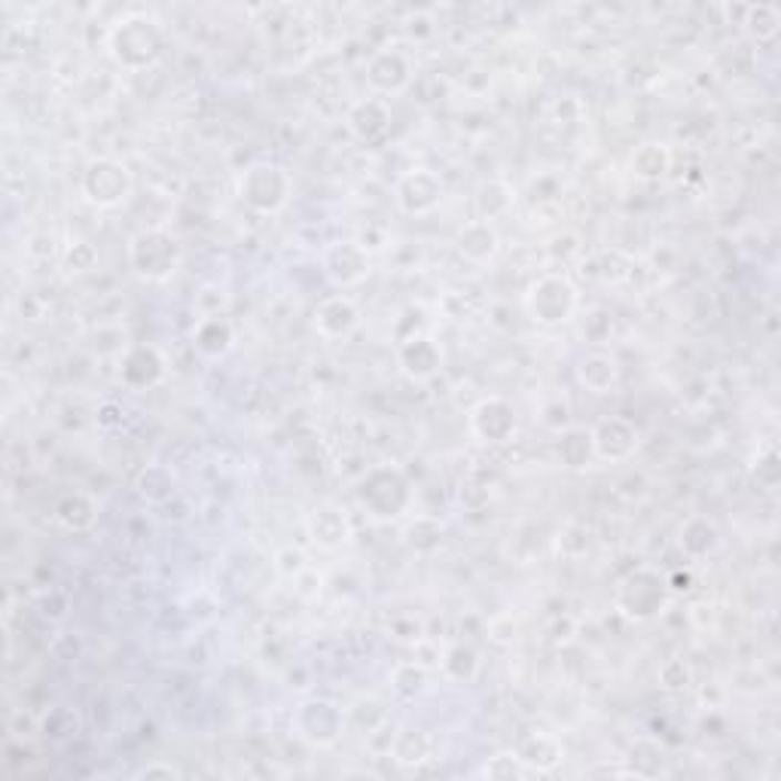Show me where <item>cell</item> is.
<instances>
[{
	"instance_id": "1",
	"label": "cell",
	"mask_w": 781,
	"mask_h": 781,
	"mask_svg": "<svg viewBox=\"0 0 781 781\" xmlns=\"http://www.w3.org/2000/svg\"><path fill=\"white\" fill-rule=\"evenodd\" d=\"M413 483L397 464H376L357 483V504L364 507L369 519L394 523L413 507Z\"/></svg>"
},
{
	"instance_id": "2",
	"label": "cell",
	"mask_w": 781,
	"mask_h": 781,
	"mask_svg": "<svg viewBox=\"0 0 781 781\" xmlns=\"http://www.w3.org/2000/svg\"><path fill=\"white\" fill-rule=\"evenodd\" d=\"M108 49L113 61L125 71H146L162 59V31L150 16L132 12L110 28Z\"/></svg>"
},
{
	"instance_id": "3",
	"label": "cell",
	"mask_w": 781,
	"mask_h": 781,
	"mask_svg": "<svg viewBox=\"0 0 781 781\" xmlns=\"http://www.w3.org/2000/svg\"><path fill=\"white\" fill-rule=\"evenodd\" d=\"M125 260L129 268L141 281L159 284L169 281L183 263V244L174 232L162 230V226H150V230L134 232L125 247Z\"/></svg>"
},
{
	"instance_id": "4",
	"label": "cell",
	"mask_w": 781,
	"mask_h": 781,
	"mask_svg": "<svg viewBox=\"0 0 781 781\" xmlns=\"http://www.w3.org/2000/svg\"><path fill=\"white\" fill-rule=\"evenodd\" d=\"M671 605V589L666 577L653 568H635L626 574L617 592H613V608L620 610L626 620L650 622L662 617Z\"/></svg>"
},
{
	"instance_id": "5",
	"label": "cell",
	"mask_w": 781,
	"mask_h": 781,
	"mask_svg": "<svg viewBox=\"0 0 781 781\" xmlns=\"http://www.w3.org/2000/svg\"><path fill=\"white\" fill-rule=\"evenodd\" d=\"M293 195L291 171L278 162H251L239 178V199L251 207L254 214H278L287 207Z\"/></svg>"
},
{
	"instance_id": "6",
	"label": "cell",
	"mask_w": 781,
	"mask_h": 781,
	"mask_svg": "<svg viewBox=\"0 0 781 781\" xmlns=\"http://www.w3.org/2000/svg\"><path fill=\"white\" fill-rule=\"evenodd\" d=\"M580 305V291L568 275H540L525 291V312L537 327H561L568 324Z\"/></svg>"
},
{
	"instance_id": "7",
	"label": "cell",
	"mask_w": 781,
	"mask_h": 781,
	"mask_svg": "<svg viewBox=\"0 0 781 781\" xmlns=\"http://www.w3.org/2000/svg\"><path fill=\"white\" fill-rule=\"evenodd\" d=\"M134 190L132 171L125 169V162L113 156H95L83 169L80 178V193L85 202L95 207H116L122 205Z\"/></svg>"
},
{
	"instance_id": "8",
	"label": "cell",
	"mask_w": 781,
	"mask_h": 781,
	"mask_svg": "<svg viewBox=\"0 0 781 781\" xmlns=\"http://www.w3.org/2000/svg\"><path fill=\"white\" fill-rule=\"evenodd\" d=\"M345 723H348L345 711L333 699H324V696L303 699L293 711V730L312 748H329V744L339 742Z\"/></svg>"
},
{
	"instance_id": "9",
	"label": "cell",
	"mask_w": 781,
	"mask_h": 781,
	"mask_svg": "<svg viewBox=\"0 0 781 781\" xmlns=\"http://www.w3.org/2000/svg\"><path fill=\"white\" fill-rule=\"evenodd\" d=\"M467 425H470V434L479 443L504 446L519 434V415H516V406L510 400H504V397H483L470 409Z\"/></svg>"
},
{
	"instance_id": "10",
	"label": "cell",
	"mask_w": 781,
	"mask_h": 781,
	"mask_svg": "<svg viewBox=\"0 0 781 781\" xmlns=\"http://www.w3.org/2000/svg\"><path fill=\"white\" fill-rule=\"evenodd\" d=\"M369 251L357 239H345V242H329L321 251V268L333 287H357L361 281L369 275Z\"/></svg>"
},
{
	"instance_id": "11",
	"label": "cell",
	"mask_w": 781,
	"mask_h": 781,
	"mask_svg": "<svg viewBox=\"0 0 781 781\" xmlns=\"http://www.w3.org/2000/svg\"><path fill=\"white\" fill-rule=\"evenodd\" d=\"M443 199V181L437 171L413 169L403 171L394 183V202L406 217H425Z\"/></svg>"
},
{
	"instance_id": "12",
	"label": "cell",
	"mask_w": 781,
	"mask_h": 781,
	"mask_svg": "<svg viewBox=\"0 0 781 781\" xmlns=\"http://www.w3.org/2000/svg\"><path fill=\"white\" fill-rule=\"evenodd\" d=\"M169 376V357L150 342H134L125 348L120 361V378L125 388L150 390L162 385Z\"/></svg>"
},
{
	"instance_id": "13",
	"label": "cell",
	"mask_w": 781,
	"mask_h": 781,
	"mask_svg": "<svg viewBox=\"0 0 781 781\" xmlns=\"http://www.w3.org/2000/svg\"><path fill=\"white\" fill-rule=\"evenodd\" d=\"M397 364L413 382H430L443 369V348L430 333H409L397 339Z\"/></svg>"
},
{
	"instance_id": "14",
	"label": "cell",
	"mask_w": 781,
	"mask_h": 781,
	"mask_svg": "<svg viewBox=\"0 0 781 781\" xmlns=\"http://www.w3.org/2000/svg\"><path fill=\"white\" fill-rule=\"evenodd\" d=\"M592 430V446H596V462H629L638 446H641V434L638 427L629 422V418H620V415H610V418H601Z\"/></svg>"
},
{
	"instance_id": "15",
	"label": "cell",
	"mask_w": 781,
	"mask_h": 781,
	"mask_svg": "<svg viewBox=\"0 0 781 781\" xmlns=\"http://www.w3.org/2000/svg\"><path fill=\"white\" fill-rule=\"evenodd\" d=\"M413 61L400 49H378L366 61V83L376 95H400L413 83Z\"/></svg>"
},
{
	"instance_id": "16",
	"label": "cell",
	"mask_w": 781,
	"mask_h": 781,
	"mask_svg": "<svg viewBox=\"0 0 781 781\" xmlns=\"http://www.w3.org/2000/svg\"><path fill=\"white\" fill-rule=\"evenodd\" d=\"M357 327H361V308H357L352 296L333 293V296L317 303L315 329L324 339H348Z\"/></svg>"
},
{
	"instance_id": "17",
	"label": "cell",
	"mask_w": 781,
	"mask_h": 781,
	"mask_svg": "<svg viewBox=\"0 0 781 781\" xmlns=\"http://www.w3.org/2000/svg\"><path fill=\"white\" fill-rule=\"evenodd\" d=\"M305 528H308V537H312L321 549L345 547L354 535L348 513L342 510V507H336V504H321V507H315V510L308 513Z\"/></svg>"
},
{
	"instance_id": "18",
	"label": "cell",
	"mask_w": 781,
	"mask_h": 781,
	"mask_svg": "<svg viewBox=\"0 0 781 781\" xmlns=\"http://www.w3.org/2000/svg\"><path fill=\"white\" fill-rule=\"evenodd\" d=\"M345 122H348V132H352L357 141L373 144V141H382V138L388 134L390 108L385 104V98H361V101H354L352 108H348Z\"/></svg>"
},
{
	"instance_id": "19",
	"label": "cell",
	"mask_w": 781,
	"mask_h": 781,
	"mask_svg": "<svg viewBox=\"0 0 781 781\" xmlns=\"http://www.w3.org/2000/svg\"><path fill=\"white\" fill-rule=\"evenodd\" d=\"M455 247L464 260H470L476 266H486L491 263L500 251V235L495 230V223H486V220H470L464 223L458 230V239H455Z\"/></svg>"
},
{
	"instance_id": "20",
	"label": "cell",
	"mask_w": 781,
	"mask_h": 781,
	"mask_svg": "<svg viewBox=\"0 0 781 781\" xmlns=\"http://www.w3.org/2000/svg\"><path fill=\"white\" fill-rule=\"evenodd\" d=\"M516 757L523 760L528 772L544 775V772H552V769L561 767L565 744L556 736H549V732H531V736H525L523 742L516 744Z\"/></svg>"
},
{
	"instance_id": "21",
	"label": "cell",
	"mask_w": 781,
	"mask_h": 781,
	"mask_svg": "<svg viewBox=\"0 0 781 781\" xmlns=\"http://www.w3.org/2000/svg\"><path fill=\"white\" fill-rule=\"evenodd\" d=\"M193 345L195 352L207 357V361H217L223 354H230V348L235 345V327L230 324L226 315H202L195 321L193 329Z\"/></svg>"
},
{
	"instance_id": "22",
	"label": "cell",
	"mask_w": 781,
	"mask_h": 781,
	"mask_svg": "<svg viewBox=\"0 0 781 781\" xmlns=\"http://www.w3.org/2000/svg\"><path fill=\"white\" fill-rule=\"evenodd\" d=\"M678 547L690 561H702L720 549V528L708 516H690L678 531Z\"/></svg>"
},
{
	"instance_id": "23",
	"label": "cell",
	"mask_w": 781,
	"mask_h": 781,
	"mask_svg": "<svg viewBox=\"0 0 781 781\" xmlns=\"http://www.w3.org/2000/svg\"><path fill=\"white\" fill-rule=\"evenodd\" d=\"M620 378V364L608 352H586L577 364V382L592 394H608Z\"/></svg>"
},
{
	"instance_id": "24",
	"label": "cell",
	"mask_w": 781,
	"mask_h": 781,
	"mask_svg": "<svg viewBox=\"0 0 781 781\" xmlns=\"http://www.w3.org/2000/svg\"><path fill=\"white\" fill-rule=\"evenodd\" d=\"M516 205V190L510 183L500 181V178H488L476 186L474 195V207H476V220H486V223H495V220L507 217Z\"/></svg>"
},
{
	"instance_id": "25",
	"label": "cell",
	"mask_w": 781,
	"mask_h": 781,
	"mask_svg": "<svg viewBox=\"0 0 781 781\" xmlns=\"http://www.w3.org/2000/svg\"><path fill=\"white\" fill-rule=\"evenodd\" d=\"M52 516H55V523H59L64 531L80 535V531H89V528L95 525L98 500L92 498V495H85V491H68V495H61L59 498Z\"/></svg>"
},
{
	"instance_id": "26",
	"label": "cell",
	"mask_w": 781,
	"mask_h": 781,
	"mask_svg": "<svg viewBox=\"0 0 781 781\" xmlns=\"http://www.w3.org/2000/svg\"><path fill=\"white\" fill-rule=\"evenodd\" d=\"M559 462L568 470H586L596 464V446L589 427H565L559 434Z\"/></svg>"
},
{
	"instance_id": "27",
	"label": "cell",
	"mask_w": 781,
	"mask_h": 781,
	"mask_svg": "<svg viewBox=\"0 0 781 781\" xmlns=\"http://www.w3.org/2000/svg\"><path fill=\"white\" fill-rule=\"evenodd\" d=\"M390 757L400 767H422L434 757V739L425 730H403L397 732V739L390 742Z\"/></svg>"
},
{
	"instance_id": "28",
	"label": "cell",
	"mask_w": 781,
	"mask_h": 781,
	"mask_svg": "<svg viewBox=\"0 0 781 781\" xmlns=\"http://www.w3.org/2000/svg\"><path fill=\"white\" fill-rule=\"evenodd\" d=\"M134 491L150 504H165L174 495V474L165 464H146L134 476Z\"/></svg>"
},
{
	"instance_id": "29",
	"label": "cell",
	"mask_w": 781,
	"mask_h": 781,
	"mask_svg": "<svg viewBox=\"0 0 781 781\" xmlns=\"http://www.w3.org/2000/svg\"><path fill=\"white\" fill-rule=\"evenodd\" d=\"M744 31L754 37L757 43H769V40H775L781 31V10L775 7V3H751V7H744Z\"/></svg>"
},
{
	"instance_id": "30",
	"label": "cell",
	"mask_w": 781,
	"mask_h": 781,
	"mask_svg": "<svg viewBox=\"0 0 781 781\" xmlns=\"http://www.w3.org/2000/svg\"><path fill=\"white\" fill-rule=\"evenodd\" d=\"M669 165H671L669 146L641 144L638 150H635L632 171H635V178H641V181H659V178H666Z\"/></svg>"
},
{
	"instance_id": "31",
	"label": "cell",
	"mask_w": 781,
	"mask_h": 781,
	"mask_svg": "<svg viewBox=\"0 0 781 781\" xmlns=\"http://www.w3.org/2000/svg\"><path fill=\"white\" fill-rule=\"evenodd\" d=\"M479 671V653L470 645H455L443 657V674L455 683H470Z\"/></svg>"
},
{
	"instance_id": "32",
	"label": "cell",
	"mask_w": 781,
	"mask_h": 781,
	"mask_svg": "<svg viewBox=\"0 0 781 781\" xmlns=\"http://www.w3.org/2000/svg\"><path fill=\"white\" fill-rule=\"evenodd\" d=\"M406 544L418 556L437 552L439 544H443V525H439V519H434V516H415L409 528H406Z\"/></svg>"
},
{
	"instance_id": "33",
	"label": "cell",
	"mask_w": 781,
	"mask_h": 781,
	"mask_svg": "<svg viewBox=\"0 0 781 781\" xmlns=\"http://www.w3.org/2000/svg\"><path fill=\"white\" fill-rule=\"evenodd\" d=\"M430 683V674L422 662H400L397 669L390 671V690L400 699H415L422 696Z\"/></svg>"
},
{
	"instance_id": "34",
	"label": "cell",
	"mask_w": 781,
	"mask_h": 781,
	"mask_svg": "<svg viewBox=\"0 0 781 781\" xmlns=\"http://www.w3.org/2000/svg\"><path fill=\"white\" fill-rule=\"evenodd\" d=\"M483 775L495 781H513V779H525V775H531V772L525 769V763L516 757V751H504V754L488 760L486 769H483Z\"/></svg>"
},
{
	"instance_id": "35",
	"label": "cell",
	"mask_w": 781,
	"mask_h": 781,
	"mask_svg": "<svg viewBox=\"0 0 781 781\" xmlns=\"http://www.w3.org/2000/svg\"><path fill=\"white\" fill-rule=\"evenodd\" d=\"M540 422H544V427H549V430L561 434L565 427H571V403L565 400L561 394L547 397L544 406H540Z\"/></svg>"
},
{
	"instance_id": "36",
	"label": "cell",
	"mask_w": 781,
	"mask_h": 781,
	"mask_svg": "<svg viewBox=\"0 0 781 781\" xmlns=\"http://www.w3.org/2000/svg\"><path fill=\"white\" fill-rule=\"evenodd\" d=\"M754 483L763 491H775L781 483V458L775 449H767L754 462Z\"/></svg>"
},
{
	"instance_id": "37",
	"label": "cell",
	"mask_w": 781,
	"mask_h": 781,
	"mask_svg": "<svg viewBox=\"0 0 781 781\" xmlns=\"http://www.w3.org/2000/svg\"><path fill=\"white\" fill-rule=\"evenodd\" d=\"M659 683H662L669 693H683V690H690V683H693V669H690L683 659H669V662L659 669Z\"/></svg>"
},
{
	"instance_id": "38",
	"label": "cell",
	"mask_w": 781,
	"mask_h": 781,
	"mask_svg": "<svg viewBox=\"0 0 781 781\" xmlns=\"http://www.w3.org/2000/svg\"><path fill=\"white\" fill-rule=\"evenodd\" d=\"M73 730H77V718H73V711H68V708H52L47 718H43V732L52 736V739H64Z\"/></svg>"
},
{
	"instance_id": "39",
	"label": "cell",
	"mask_w": 781,
	"mask_h": 781,
	"mask_svg": "<svg viewBox=\"0 0 781 781\" xmlns=\"http://www.w3.org/2000/svg\"><path fill=\"white\" fill-rule=\"evenodd\" d=\"M275 568L284 577H300L308 568V559H305V552L300 547H284L275 552Z\"/></svg>"
},
{
	"instance_id": "40",
	"label": "cell",
	"mask_w": 781,
	"mask_h": 781,
	"mask_svg": "<svg viewBox=\"0 0 781 781\" xmlns=\"http://www.w3.org/2000/svg\"><path fill=\"white\" fill-rule=\"evenodd\" d=\"M95 247L89 242H73L71 251H68V266L73 268V272H85V268L95 266Z\"/></svg>"
},
{
	"instance_id": "41",
	"label": "cell",
	"mask_w": 781,
	"mask_h": 781,
	"mask_svg": "<svg viewBox=\"0 0 781 781\" xmlns=\"http://www.w3.org/2000/svg\"><path fill=\"white\" fill-rule=\"evenodd\" d=\"M134 779H181V769L171 767V763H162V760H153L144 769H138Z\"/></svg>"
},
{
	"instance_id": "42",
	"label": "cell",
	"mask_w": 781,
	"mask_h": 781,
	"mask_svg": "<svg viewBox=\"0 0 781 781\" xmlns=\"http://www.w3.org/2000/svg\"><path fill=\"white\" fill-rule=\"evenodd\" d=\"M666 584H669L671 596H674V592H687L693 586V577H690V571H674L666 577Z\"/></svg>"
}]
</instances>
